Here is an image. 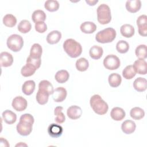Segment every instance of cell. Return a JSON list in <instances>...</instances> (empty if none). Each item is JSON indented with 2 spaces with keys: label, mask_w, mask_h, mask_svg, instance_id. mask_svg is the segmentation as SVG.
Returning <instances> with one entry per match:
<instances>
[{
  "label": "cell",
  "mask_w": 147,
  "mask_h": 147,
  "mask_svg": "<svg viewBox=\"0 0 147 147\" xmlns=\"http://www.w3.org/2000/svg\"><path fill=\"white\" fill-rule=\"evenodd\" d=\"M37 69L32 64L26 63L24 66L22 67L21 70V75L24 77H29L33 75Z\"/></svg>",
  "instance_id": "f1b7e54d"
},
{
  "label": "cell",
  "mask_w": 147,
  "mask_h": 147,
  "mask_svg": "<svg viewBox=\"0 0 147 147\" xmlns=\"http://www.w3.org/2000/svg\"><path fill=\"white\" fill-rule=\"evenodd\" d=\"M126 10L131 13H134L140 10L141 7V2L140 0H129L126 2Z\"/></svg>",
  "instance_id": "5bb4252c"
},
{
  "label": "cell",
  "mask_w": 147,
  "mask_h": 147,
  "mask_svg": "<svg viewBox=\"0 0 147 147\" xmlns=\"http://www.w3.org/2000/svg\"><path fill=\"white\" fill-rule=\"evenodd\" d=\"M108 81L109 85L111 87H117L121 84L122 78L121 75L118 74L112 73L109 76Z\"/></svg>",
  "instance_id": "d4e9b609"
},
{
  "label": "cell",
  "mask_w": 147,
  "mask_h": 147,
  "mask_svg": "<svg viewBox=\"0 0 147 147\" xmlns=\"http://www.w3.org/2000/svg\"><path fill=\"white\" fill-rule=\"evenodd\" d=\"M86 2L87 3H88L90 6H94V5H95L96 3H97L98 2V1H88V0H86Z\"/></svg>",
  "instance_id": "bcb514c9"
},
{
  "label": "cell",
  "mask_w": 147,
  "mask_h": 147,
  "mask_svg": "<svg viewBox=\"0 0 147 147\" xmlns=\"http://www.w3.org/2000/svg\"><path fill=\"white\" fill-rule=\"evenodd\" d=\"M13 57L11 54L7 52H2L0 54V64L2 67H8L12 65Z\"/></svg>",
  "instance_id": "7c38bea8"
},
{
  "label": "cell",
  "mask_w": 147,
  "mask_h": 147,
  "mask_svg": "<svg viewBox=\"0 0 147 147\" xmlns=\"http://www.w3.org/2000/svg\"><path fill=\"white\" fill-rule=\"evenodd\" d=\"M1 146H9L10 145L8 143V141L6 139H4L2 137H1Z\"/></svg>",
  "instance_id": "f6af8a7d"
},
{
  "label": "cell",
  "mask_w": 147,
  "mask_h": 147,
  "mask_svg": "<svg viewBox=\"0 0 147 147\" xmlns=\"http://www.w3.org/2000/svg\"><path fill=\"white\" fill-rule=\"evenodd\" d=\"M63 49L67 54L72 58H76L82 52V47L80 43L72 38L67 39L63 43Z\"/></svg>",
  "instance_id": "6da1fadb"
},
{
  "label": "cell",
  "mask_w": 147,
  "mask_h": 147,
  "mask_svg": "<svg viewBox=\"0 0 147 147\" xmlns=\"http://www.w3.org/2000/svg\"><path fill=\"white\" fill-rule=\"evenodd\" d=\"M126 115L125 111L124 110L119 107H115L112 109L110 112V116L111 118L117 121L122 120Z\"/></svg>",
  "instance_id": "9a60e30c"
},
{
  "label": "cell",
  "mask_w": 147,
  "mask_h": 147,
  "mask_svg": "<svg viewBox=\"0 0 147 147\" xmlns=\"http://www.w3.org/2000/svg\"><path fill=\"white\" fill-rule=\"evenodd\" d=\"M69 78V74L68 72L65 69L58 71L55 75V80L59 83H64L66 82L68 80Z\"/></svg>",
  "instance_id": "484cf974"
},
{
  "label": "cell",
  "mask_w": 147,
  "mask_h": 147,
  "mask_svg": "<svg viewBox=\"0 0 147 147\" xmlns=\"http://www.w3.org/2000/svg\"><path fill=\"white\" fill-rule=\"evenodd\" d=\"M133 87L138 92H143L146 90L147 81L145 78L139 77L133 82Z\"/></svg>",
  "instance_id": "e0dca14e"
},
{
  "label": "cell",
  "mask_w": 147,
  "mask_h": 147,
  "mask_svg": "<svg viewBox=\"0 0 147 147\" xmlns=\"http://www.w3.org/2000/svg\"><path fill=\"white\" fill-rule=\"evenodd\" d=\"M35 30L40 33H43L47 30V25L44 22H38L35 24Z\"/></svg>",
  "instance_id": "60d3db41"
},
{
  "label": "cell",
  "mask_w": 147,
  "mask_h": 147,
  "mask_svg": "<svg viewBox=\"0 0 147 147\" xmlns=\"http://www.w3.org/2000/svg\"><path fill=\"white\" fill-rule=\"evenodd\" d=\"M136 22L138 27L147 25V16L145 14L141 15L137 19Z\"/></svg>",
  "instance_id": "7bdbcfd3"
},
{
  "label": "cell",
  "mask_w": 147,
  "mask_h": 147,
  "mask_svg": "<svg viewBox=\"0 0 147 147\" xmlns=\"http://www.w3.org/2000/svg\"><path fill=\"white\" fill-rule=\"evenodd\" d=\"M147 49L146 45L141 44L137 47L135 50L136 56L140 59H145L147 57Z\"/></svg>",
  "instance_id": "e575fe53"
},
{
  "label": "cell",
  "mask_w": 147,
  "mask_h": 147,
  "mask_svg": "<svg viewBox=\"0 0 147 147\" xmlns=\"http://www.w3.org/2000/svg\"><path fill=\"white\" fill-rule=\"evenodd\" d=\"M11 105L15 110L17 111H22L26 109L28 102L24 97L18 96L13 99Z\"/></svg>",
  "instance_id": "52a82bcc"
},
{
  "label": "cell",
  "mask_w": 147,
  "mask_h": 147,
  "mask_svg": "<svg viewBox=\"0 0 147 147\" xmlns=\"http://www.w3.org/2000/svg\"><path fill=\"white\" fill-rule=\"evenodd\" d=\"M35 87L36 83L33 80H27L24 83L22 86V91L26 95H30L34 92Z\"/></svg>",
  "instance_id": "7402d4cb"
},
{
  "label": "cell",
  "mask_w": 147,
  "mask_h": 147,
  "mask_svg": "<svg viewBox=\"0 0 147 147\" xmlns=\"http://www.w3.org/2000/svg\"><path fill=\"white\" fill-rule=\"evenodd\" d=\"M136 73L140 75H145L147 72V63L144 59L136 60L132 65Z\"/></svg>",
  "instance_id": "9c48e42d"
},
{
  "label": "cell",
  "mask_w": 147,
  "mask_h": 147,
  "mask_svg": "<svg viewBox=\"0 0 147 147\" xmlns=\"http://www.w3.org/2000/svg\"><path fill=\"white\" fill-rule=\"evenodd\" d=\"M97 20L102 25L109 24L111 20V10L109 6L106 4H101L97 8Z\"/></svg>",
  "instance_id": "277c9868"
},
{
  "label": "cell",
  "mask_w": 147,
  "mask_h": 147,
  "mask_svg": "<svg viewBox=\"0 0 147 147\" xmlns=\"http://www.w3.org/2000/svg\"><path fill=\"white\" fill-rule=\"evenodd\" d=\"M6 44L8 48L11 51L17 52L22 49L24 45V40L20 35L13 34L7 38Z\"/></svg>",
  "instance_id": "5b68a950"
},
{
  "label": "cell",
  "mask_w": 147,
  "mask_h": 147,
  "mask_svg": "<svg viewBox=\"0 0 147 147\" xmlns=\"http://www.w3.org/2000/svg\"><path fill=\"white\" fill-rule=\"evenodd\" d=\"M136 128V125L133 121L126 120L122 122L121 125V129L122 131L126 134L133 133Z\"/></svg>",
  "instance_id": "2e32d148"
},
{
  "label": "cell",
  "mask_w": 147,
  "mask_h": 147,
  "mask_svg": "<svg viewBox=\"0 0 147 147\" xmlns=\"http://www.w3.org/2000/svg\"><path fill=\"white\" fill-rule=\"evenodd\" d=\"M90 103L93 111L98 115H104L108 111L107 103L98 94H95L91 97Z\"/></svg>",
  "instance_id": "7a4b0ae2"
},
{
  "label": "cell",
  "mask_w": 147,
  "mask_h": 147,
  "mask_svg": "<svg viewBox=\"0 0 147 147\" xmlns=\"http://www.w3.org/2000/svg\"><path fill=\"white\" fill-rule=\"evenodd\" d=\"M76 69L80 71V72H84L86 71L88 67H89V63L88 61L84 57H81L77 60L76 61Z\"/></svg>",
  "instance_id": "d6a6232c"
},
{
  "label": "cell",
  "mask_w": 147,
  "mask_h": 147,
  "mask_svg": "<svg viewBox=\"0 0 147 147\" xmlns=\"http://www.w3.org/2000/svg\"><path fill=\"white\" fill-rule=\"evenodd\" d=\"M121 64L119 59L114 55H109L103 60L104 67L109 70L118 69Z\"/></svg>",
  "instance_id": "8992f818"
},
{
  "label": "cell",
  "mask_w": 147,
  "mask_h": 147,
  "mask_svg": "<svg viewBox=\"0 0 147 147\" xmlns=\"http://www.w3.org/2000/svg\"><path fill=\"white\" fill-rule=\"evenodd\" d=\"M3 23L6 26L9 27V28H12L16 25L17 18L13 14H6L3 17Z\"/></svg>",
  "instance_id": "4dcf8cb0"
},
{
  "label": "cell",
  "mask_w": 147,
  "mask_h": 147,
  "mask_svg": "<svg viewBox=\"0 0 147 147\" xmlns=\"http://www.w3.org/2000/svg\"><path fill=\"white\" fill-rule=\"evenodd\" d=\"M136 75L133 67L131 65H129L126 66L122 71V76L126 79H131Z\"/></svg>",
  "instance_id": "8d00e7d4"
},
{
  "label": "cell",
  "mask_w": 147,
  "mask_h": 147,
  "mask_svg": "<svg viewBox=\"0 0 147 147\" xmlns=\"http://www.w3.org/2000/svg\"><path fill=\"white\" fill-rule=\"evenodd\" d=\"M42 53V49L41 46L37 43L34 44L30 50V55L32 58H41Z\"/></svg>",
  "instance_id": "4316f807"
},
{
  "label": "cell",
  "mask_w": 147,
  "mask_h": 147,
  "mask_svg": "<svg viewBox=\"0 0 147 147\" xmlns=\"http://www.w3.org/2000/svg\"><path fill=\"white\" fill-rule=\"evenodd\" d=\"M80 29L84 33L91 34L96 30V25L92 22L86 21L80 25Z\"/></svg>",
  "instance_id": "ac0fdd59"
},
{
  "label": "cell",
  "mask_w": 147,
  "mask_h": 147,
  "mask_svg": "<svg viewBox=\"0 0 147 147\" xmlns=\"http://www.w3.org/2000/svg\"><path fill=\"white\" fill-rule=\"evenodd\" d=\"M18 30L22 33H27L32 29L30 22L26 20H22L18 25Z\"/></svg>",
  "instance_id": "836d02e7"
},
{
  "label": "cell",
  "mask_w": 147,
  "mask_h": 147,
  "mask_svg": "<svg viewBox=\"0 0 147 147\" xmlns=\"http://www.w3.org/2000/svg\"><path fill=\"white\" fill-rule=\"evenodd\" d=\"M116 49L120 53H125L129 49V45L125 40H119L116 44Z\"/></svg>",
  "instance_id": "f35d334b"
},
{
  "label": "cell",
  "mask_w": 147,
  "mask_h": 147,
  "mask_svg": "<svg viewBox=\"0 0 147 147\" xmlns=\"http://www.w3.org/2000/svg\"><path fill=\"white\" fill-rule=\"evenodd\" d=\"M49 95H48V94L45 93L40 91V90H38L37 92L36 97L37 103L41 105L46 104L48 101Z\"/></svg>",
  "instance_id": "74e56055"
},
{
  "label": "cell",
  "mask_w": 147,
  "mask_h": 147,
  "mask_svg": "<svg viewBox=\"0 0 147 147\" xmlns=\"http://www.w3.org/2000/svg\"><path fill=\"white\" fill-rule=\"evenodd\" d=\"M27 146V145L21 142H20L19 144H17L16 145V146Z\"/></svg>",
  "instance_id": "7dc6e473"
},
{
  "label": "cell",
  "mask_w": 147,
  "mask_h": 147,
  "mask_svg": "<svg viewBox=\"0 0 147 147\" xmlns=\"http://www.w3.org/2000/svg\"><path fill=\"white\" fill-rule=\"evenodd\" d=\"M3 121L9 125L13 124L17 120V115L16 113L9 110H5L2 114Z\"/></svg>",
  "instance_id": "d6986e66"
},
{
  "label": "cell",
  "mask_w": 147,
  "mask_h": 147,
  "mask_svg": "<svg viewBox=\"0 0 147 147\" xmlns=\"http://www.w3.org/2000/svg\"><path fill=\"white\" fill-rule=\"evenodd\" d=\"M52 95V98L55 102H61L65 99L67 95V92L65 88L59 87L54 90Z\"/></svg>",
  "instance_id": "30bf717a"
},
{
  "label": "cell",
  "mask_w": 147,
  "mask_h": 147,
  "mask_svg": "<svg viewBox=\"0 0 147 147\" xmlns=\"http://www.w3.org/2000/svg\"><path fill=\"white\" fill-rule=\"evenodd\" d=\"M138 33L140 36L146 37L147 36V25L138 27Z\"/></svg>",
  "instance_id": "ee69618b"
},
{
  "label": "cell",
  "mask_w": 147,
  "mask_h": 147,
  "mask_svg": "<svg viewBox=\"0 0 147 147\" xmlns=\"http://www.w3.org/2000/svg\"><path fill=\"white\" fill-rule=\"evenodd\" d=\"M20 121L29 123H31L33 125L34 122V118L32 116V115H31L30 114L26 113L21 116V117L20 118Z\"/></svg>",
  "instance_id": "b9f144b4"
},
{
  "label": "cell",
  "mask_w": 147,
  "mask_h": 147,
  "mask_svg": "<svg viewBox=\"0 0 147 147\" xmlns=\"http://www.w3.org/2000/svg\"><path fill=\"white\" fill-rule=\"evenodd\" d=\"M61 38V33L58 30H53L47 36V41L49 44H55L59 42Z\"/></svg>",
  "instance_id": "44dd1931"
},
{
  "label": "cell",
  "mask_w": 147,
  "mask_h": 147,
  "mask_svg": "<svg viewBox=\"0 0 147 147\" xmlns=\"http://www.w3.org/2000/svg\"><path fill=\"white\" fill-rule=\"evenodd\" d=\"M63 132V127L58 124L52 123L48 127V133L49 135L53 138H57L60 137Z\"/></svg>",
  "instance_id": "4fadbf2b"
},
{
  "label": "cell",
  "mask_w": 147,
  "mask_h": 147,
  "mask_svg": "<svg viewBox=\"0 0 147 147\" xmlns=\"http://www.w3.org/2000/svg\"><path fill=\"white\" fill-rule=\"evenodd\" d=\"M44 7L49 11L53 12L57 11L59 8V3L56 0H48L44 3Z\"/></svg>",
  "instance_id": "d590c367"
},
{
  "label": "cell",
  "mask_w": 147,
  "mask_h": 147,
  "mask_svg": "<svg viewBox=\"0 0 147 147\" xmlns=\"http://www.w3.org/2000/svg\"><path fill=\"white\" fill-rule=\"evenodd\" d=\"M130 115L133 119L140 120L145 116V111L139 107H135L131 109Z\"/></svg>",
  "instance_id": "83f0119b"
},
{
  "label": "cell",
  "mask_w": 147,
  "mask_h": 147,
  "mask_svg": "<svg viewBox=\"0 0 147 147\" xmlns=\"http://www.w3.org/2000/svg\"><path fill=\"white\" fill-rule=\"evenodd\" d=\"M121 34L126 38L131 37L135 33L134 28L130 24H124L121 26L120 28Z\"/></svg>",
  "instance_id": "603a6c76"
},
{
  "label": "cell",
  "mask_w": 147,
  "mask_h": 147,
  "mask_svg": "<svg viewBox=\"0 0 147 147\" xmlns=\"http://www.w3.org/2000/svg\"><path fill=\"white\" fill-rule=\"evenodd\" d=\"M46 18V14L41 10H36L34 11L32 15V19L35 24L38 22H44Z\"/></svg>",
  "instance_id": "f546056e"
},
{
  "label": "cell",
  "mask_w": 147,
  "mask_h": 147,
  "mask_svg": "<svg viewBox=\"0 0 147 147\" xmlns=\"http://www.w3.org/2000/svg\"><path fill=\"white\" fill-rule=\"evenodd\" d=\"M26 63L32 64L37 69L40 67L41 60V58L36 59V58H32L30 56H29L26 59Z\"/></svg>",
  "instance_id": "ab89813d"
},
{
  "label": "cell",
  "mask_w": 147,
  "mask_h": 147,
  "mask_svg": "<svg viewBox=\"0 0 147 147\" xmlns=\"http://www.w3.org/2000/svg\"><path fill=\"white\" fill-rule=\"evenodd\" d=\"M103 53V48L101 47L98 45L92 46L89 51L90 56L94 60L99 59L102 56Z\"/></svg>",
  "instance_id": "cb8c5ba5"
},
{
  "label": "cell",
  "mask_w": 147,
  "mask_h": 147,
  "mask_svg": "<svg viewBox=\"0 0 147 147\" xmlns=\"http://www.w3.org/2000/svg\"><path fill=\"white\" fill-rule=\"evenodd\" d=\"M116 34V31L113 28H107L96 33L95 40L99 43H109L115 38Z\"/></svg>",
  "instance_id": "3957f363"
},
{
  "label": "cell",
  "mask_w": 147,
  "mask_h": 147,
  "mask_svg": "<svg viewBox=\"0 0 147 147\" xmlns=\"http://www.w3.org/2000/svg\"><path fill=\"white\" fill-rule=\"evenodd\" d=\"M68 117L71 119H77L79 118L82 114V109L76 105H73L69 107L67 110Z\"/></svg>",
  "instance_id": "8fae6325"
},
{
  "label": "cell",
  "mask_w": 147,
  "mask_h": 147,
  "mask_svg": "<svg viewBox=\"0 0 147 147\" xmlns=\"http://www.w3.org/2000/svg\"><path fill=\"white\" fill-rule=\"evenodd\" d=\"M38 90L48 94V95L52 94L54 89L52 84L50 82L47 80H41L38 84Z\"/></svg>",
  "instance_id": "ffe728a7"
},
{
  "label": "cell",
  "mask_w": 147,
  "mask_h": 147,
  "mask_svg": "<svg viewBox=\"0 0 147 147\" xmlns=\"http://www.w3.org/2000/svg\"><path fill=\"white\" fill-rule=\"evenodd\" d=\"M33 125L29 123L20 121L17 125L16 129L17 132L21 136H27L29 135L32 131Z\"/></svg>",
  "instance_id": "ba28073f"
},
{
  "label": "cell",
  "mask_w": 147,
  "mask_h": 147,
  "mask_svg": "<svg viewBox=\"0 0 147 147\" xmlns=\"http://www.w3.org/2000/svg\"><path fill=\"white\" fill-rule=\"evenodd\" d=\"M63 107L61 106H57L55 109L54 114L56 115L55 121L57 123H62L65 121V117L64 114L62 112Z\"/></svg>",
  "instance_id": "1f68e13d"
}]
</instances>
